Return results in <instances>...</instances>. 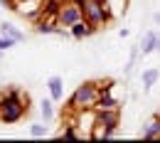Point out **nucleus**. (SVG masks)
<instances>
[{
    "instance_id": "f257e3e1",
    "label": "nucleus",
    "mask_w": 160,
    "mask_h": 143,
    "mask_svg": "<svg viewBox=\"0 0 160 143\" xmlns=\"http://www.w3.org/2000/svg\"><path fill=\"white\" fill-rule=\"evenodd\" d=\"M99 96H101V89L94 82H84L81 86H77V91L72 94L69 109H72V111H89V109L96 106Z\"/></svg>"
},
{
    "instance_id": "f03ea898",
    "label": "nucleus",
    "mask_w": 160,
    "mask_h": 143,
    "mask_svg": "<svg viewBox=\"0 0 160 143\" xmlns=\"http://www.w3.org/2000/svg\"><path fill=\"white\" fill-rule=\"evenodd\" d=\"M25 114H27V106L20 99V94L18 91H8L2 104H0V121L2 123H15V121H20Z\"/></svg>"
},
{
    "instance_id": "7ed1b4c3",
    "label": "nucleus",
    "mask_w": 160,
    "mask_h": 143,
    "mask_svg": "<svg viewBox=\"0 0 160 143\" xmlns=\"http://www.w3.org/2000/svg\"><path fill=\"white\" fill-rule=\"evenodd\" d=\"M94 126L99 128L94 133V138H111V136H116V128H118V109H99Z\"/></svg>"
},
{
    "instance_id": "20e7f679",
    "label": "nucleus",
    "mask_w": 160,
    "mask_h": 143,
    "mask_svg": "<svg viewBox=\"0 0 160 143\" xmlns=\"http://www.w3.org/2000/svg\"><path fill=\"white\" fill-rule=\"evenodd\" d=\"M81 10H84V18L94 25H101L111 18V13L106 10V3H101V0H86Z\"/></svg>"
},
{
    "instance_id": "39448f33",
    "label": "nucleus",
    "mask_w": 160,
    "mask_h": 143,
    "mask_svg": "<svg viewBox=\"0 0 160 143\" xmlns=\"http://www.w3.org/2000/svg\"><path fill=\"white\" fill-rule=\"evenodd\" d=\"M84 18V10H81L77 3H67V5H62L59 15H57V22H59L62 27H72V25H77V22Z\"/></svg>"
},
{
    "instance_id": "423d86ee",
    "label": "nucleus",
    "mask_w": 160,
    "mask_h": 143,
    "mask_svg": "<svg viewBox=\"0 0 160 143\" xmlns=\"http://www.w3.org/2000/svg\"><path fill=\"white\" fill-rule=\"evenodd\" d=\"M69 30H72V35H74L77 40H84V37H89V35H94V32H96V25H94V22H89L86 18H81V20L77 22V25H72Z\"/></svg>"
},
{
    "instance_id": "0eeeda50",
    "label": "nucleus",
    "mask_w": 160,
    "mask_h": 143,
    "mask_svg": "<svg viewBox=\"0 0 160 143\" xmlns=\"http://www.w3.org/2000/svg\"><path fill=\"white\" fill-rule=\"evenodd\" d=\"M35 30L40 35H64V30H62V25L57 20H40Z\"/></svg>"
},
{
    "instance_id": "6e6552de",
    "label": "nucleus",
    "mask_w": 160,
    "mask_h": 143,
    "mask_svg": "<svg viewBox=\"0 0 160 143\" xmlns=\"http://www.w3.org/2000/svg\"><path fill=\"white\" fill-rule=\"evenodd\" d=\"M96 109H118L116 99L111 96V89H103V91H101L99 101H96Z\"/></svg>"
},
{
    "instance_id": "1a4fd4ad",
    "label": "nucleus",
    "mask_w": 160,
    "mask_h": 143,
    "mask_svg": "<svg viewBox=\"0 0 160 143\" xmlns=\"http://www.w3.org/2000/svg\"><path fill=\"white\" fill-rule=\"evenodd\" d=\"M155 47H158V35H155V32H148V35L143 37V42H140V52L148 54V52H153Z\"/></svg>"
},
{
    "instance_id": "9d476101",
    "label": "nucleus",
    "mask_w": 160,
    "mask_h": 143,
    "mask_svg": "<svg viewBox=\"0 0 160 143\" xmlns=\"http://www.w3.org/2000/svg\"><path fill=\"white\" fill-rule=\"evenodd\" d=\"M47 86H49L52 99H54V101H59V99H62V77H49Z\"/></svg>"
},
{
    "instance_id": "9b49d317",
    "label": "nucleus",
    "mask_w": 160,
    "mask_h": 143,
    "mask_svg": "<svg viewBox=\"0 0 160 143\" xmlns=\"http://www.w3.org/2000/svg\"><path fill=\"white\" fill-rule=\"evenodd\" d=\"M143 138H160V116L143 128Z\"/></svg>"
},
{
    "instance_id": "f8f14e48",
    "label": "nucleus",
    "mask_w": 160,
    "mask_h": 143,
    "mask_svg": "<svg viewBox=\"0 0 160 143\" xmlns=\"http://www.w3.org/2000/svg\"><path fill=\"white\" fill-rule=\"evenodd\" d=\"M0 35H8V37H12L15 42H22V40H25V35H22L20 30H15L12 25H2V27H0Z\"/></svg>"
},
{
    "instance_id": "ddd939ff",
    "label": "nucleus",
    "mask_w": 160,
    "mask_h": 143,
    "mask_svg": "<svg viewBox=\"0 0 160 143\" xmlns=\"http://www.w3.org/2000/svg\"><path fill=\"white\" fill-rule=\"evenodd\" d=\"M155 82H158V69H148V72L143 74V86H145V89H150Z\"/></svg>"
},
{
    "instance_id": "4468645a",
    "label": "nucleus",
    "mask_w": 160,
    "mask_h": 143,
    "mask_svg": "<svg viewBox=\"0 0 160 143\" xmlns=\"http://www.w3.org/2000/svg\"><path fill=\"white\" fill-rule=\"evenodd\" d=\"M30 133H32L35 138H42V136L47 133V126H42V123H32V126H30Z\"/></svg>"
},
{
    "instance_id": "2eb2a0df",
    "label": "nucleus",
    "mask_w": 160,
    "mask_h": 143,
    "mask_svg": "<svg viewBox=\"0 0 160 143\" xmlns=\"http://www.w3.org/2000/svg\"><path fill=\"white\" fill-rule=\"evenodd\" d=\"M52 114H54L52 101H42V116H44V121H49V119H52Z\"/></svg>"
},
{
    "instance_id": "dca6fc26",
    "label": "nucleus",
    "mask_w": 160,
    "mask_h": 143,
    "mask_svg": "<svg viewBox=\"0 0 160 143\" xmlns=\"http://www.w3.org/2000/svg\"><path fill=\"white\" fill-rule=\"evenodd\" d=\"M15 44V40L12 37H8V35H0V52H5L8 47H12Z\"/></svg>"
},
{
    "instance_id": "f3484780",
    "label": "nucleus",
    "mask_w": 160,
    "mask_h": 143,
    "mask_svg": "<svg viewBox=\"0 0 160 143\" xmlns=\"http://www.w3.org/2000/svg\"><path fill=\"white\" fill-rule=\"evenodd\" d=\"M62 136H64V138H79V133H77L72 126H69V128H64V133H62Z\"/></svg>"
},
{
    "instance_id": "a211bd4d",
    "label": "nucleus",
    "mask_w": 160,
    "mask_h": 143,
    "mask_svg": "<svg viewBox=\"0 0 160 143\" xmlns=\"http://www.w3.org/2000/svg\"><path fill=\"white\" fill-rule=\"evenodd\" d=\"M2 8H15V0H0Z\"/></svg>"
},
{
    "instance_id": "6ab92c4d",
    "label": "nucleus",
    "mask_w": 160,
    "mask_h": 143,
    "mask_svg": "<svg viewBox=\"0 0 160 143\" xmlns=\"http://www.w3.org/2000/svg\"><path fill=\"white\" fill-rule=\"evenodd\" d=\"M153 20H155V22L160 25V13H155V18H153Z\"/></svg>"
},
{
    "instance_id": "aec40b11",
    "label": "nucleus",
    "mask_w": 160,
    "mask_h": 143,
    "mask_svg": "<svg viewBox=\"0 0 160 143\" xmlns=\"http://www.w3.org/2000/svg\"><path fill=\"white\" fill-rule=\"evenodd\" d=\"M155 49H158V52H160V35H158V47H155Z\"/></svg>"
},
{
    "instance_id": "412c9836",
    "label": "nucleus",
    "mask_w": 160,
    "mask_h": 143,
    "mask_svg": "<svg viewBox=\"0 0 160 143\" xmlns=\"http://www.w3.org/2000/svg\"><path fill=\"white\" fill-rule=\"evenodd\" d=\"M158 116H160V114H158Z\"/></svg>"
}]
</instances>
